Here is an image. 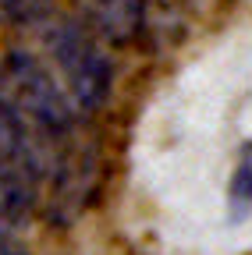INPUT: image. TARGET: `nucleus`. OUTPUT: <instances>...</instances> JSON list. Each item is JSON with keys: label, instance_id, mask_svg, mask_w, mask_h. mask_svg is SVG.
<instances>
[{"label": "nucleus", "instance_id": "1", "mask_svg": "<svg viewBox=\"0 0 252 255\" xmlns=\"http://www.w3.org/2000/svg\"><path fill=\"white\" fill-rule=\"evenodd\" d=\"M110 92V64L89 32L57 25L36 50H14L0 68V96L39 135H64Z\"/></svg>", "mask_w": 252, "mask_h": 255}, {"label": "nucleus", "instance_id": "2", "mask_svg": "<svg viewBox=\"0 0 252 255\" xmlns=\"http://www.w3.org/2000/svg\"><path fill=\"white\" fill-rule=\"evenodd\" d=\"M43 195V152L36 128L0 96V231L21 223Z\"/></svg>", "mask_w": 252, "mask_h": 255}, {"label": "nucleus", "instance_id": "3", "mask_svg": "<svg viewBox=\"0 0 252 255\" xmlns=\"http://www.w3.org/2000/svg\"><path fill=\"white\" fill-rule=\"evenodd\" d=\"M92 32L107 43H132L142 28L146 0H85Z\"/></svg>", "mask_w": 252, "mask_h": 255}, {"label": "nucleus", "instance_id": "4", "mask_svg": "<svg viewBox=\"0 0 252 255\" xmlns=\"http://www.w3.org/2000/svg\"><path fill=\"white\" fill-rule=\"evenodd\" d=\"M50 7L53 0H0V25H36Z\"/></svg>", "mask_w": 252, "mask_h": 255}, {"label": "nucleus", "instance_id": "5", "mask_svg": "<svg viewBox=\"0 0 252 255\" xmlns=\"http://www.w3.org/2000/svg\"><path fill=\"white\" fill-rule=\"evenodd\" d=\"M0 255H28V248L21 241H14L7 231H0Z\"/></svg>", "mask_w": 252, "mask_h": 255}]
</instances>
